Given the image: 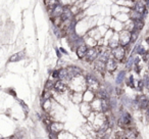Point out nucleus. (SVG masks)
<instances>
[{
    "mask_svg": "<svg viewBox=\"0 0 149 139\" xmlns=\"http://www.w3.org/2000/svg\"><path fill=\"white\" fill-rule=\"evenodd\" d=\"M109 105H110V108H116V106H118V98L110 97L109 98Z\"/></svg>",
    "mask_w": 149,
    "mask_h": 139,
    "instance_id": "bb28decb",
    "label": "nucleus"
},
{
    "mask_svg": "<svg viewBox=\"0 0 149 139\" xmlns=\"http://www.w3.org/2000/svg\"><path fill=\"white\" fill-rule=\"evenodd\" d=\"M49 136H50V139H57V135L54 134V133H49Z\"/></svg>",
    "mask_w": 149,
    "mask_h": 139,
    "instance_id": "c756f323",
    "label": "nucleus"
},
{
    "mask_svg": "<svg viewBox=\"0 0 149 139\" xmlns=\"http://www.w3.org/2000/svg\"><path fill=\"white\" fill-rule=\"evenodd\" d=\"M59 80L62 82H70V78L68 76V72L66 68H61L59 70Z\"/></svg>",
    "mask_w": 149,
    "mask_h": 139,
    "instance_id": "a211bd4d",
    "label": "nucleus"
},
{
    "mask_svg": "<svg viewBox=\"0 0 149 139\" xmlns=\"http://www.w3.org/2000/svg\"><path fill=\"white\" fill-rule=\"evenodd\" d=\"M86 84H87L88 89L95 92V93L99 90V88H100L98 79H96V78L92 75H89L86 77Z\"/></svg>",
    "mask_w": 149,
    "mask_h": 139,
    "instance_id": "7ed1b4c3",
    "label": "nucleus"
},
{
    "mask_svg": "<svg viewBox=\"0 0 149 139\" xmlns=\"http://www.w3.org/2000/svg\"><path fill=\"white\" fill-rule=\"evenodd\" d=\"M49 128H50V132L57 135L58 133H60V132L63 131L64 125L60 122H52V124L50 125Z\"/></svg>",
    "mask_w": 149,
    "mask_h": 139,
    "instance_id": "6e6552de",
    "label": "nucleus"
},
{
    "mask_svg": "<svg viewBox=\"0 0 149 139\" xmlns=\"http://www.w3.org/2000/svg\"><path fill=\"white\" fill-rule=\"evenodd\" d=\"M80 110L81 112L83 114V116L85 117H89L90 116V112H91V105L87 103V102H84L80 105Z\"/></svg>",
    "mask_w": 149,
    "mask_h": 139,
    "instance_id": "dca6fc26",
    "label": "nucleus"
},
{
    "mask_svg": "<svg viewBox=\"0 0 149 139\" xmlns=\"http://www.w3.org/2000/svg\"><path fill=\"white\" fill-rule=\"evenodd\" d=\"M111 56L116 60V61H124V59L127 56V51L124 47L118 46V47L114 48L111 50Z\"/></svg>",
    "mask_w": 149,
    "mask_h": 139,
    "instance_id": "20e7f679",
    "label": "nucleus"
},
{
    "mask_svg": "<svg viewBox=\"0 0 149 139\" xmlns=\"http://www.w3.org/2000/svg\"><path fill=\"white\" fill-rule=\"evenodd\" d=\"M88 49H89V47L86 45V43L82 44L81 46H79V47L76 49V53H77L78 57H79V58H84V57H85L86 54H87Z\"/></svg>",
    "mask_w": 149,
    "mask_h": 139,
    "instance_id": "1a4fd4ad",
    "label": "nucleus"
},
{
    "mask_svg": "<svg viewBox=\"0 0 149 139\" xmlns=\"http://www.w3.org/2000/svg\"><path fill=\"white\" fill-rule=\"evenodd\" d=\"M118 61H116L112 56H110L109 59H108L105 64V71L107 72V73H113L116 68H118Z\"/></svg>",
    "mask_w": 149,
    "mask_h": 139,
    "instance_id": "423d86ee",
    "label": "nucleus"
},
{
    "mask_svg": "<svg viewBox=\"0 0 149 139\" xmlns=\"http://www.w3.org/2000/svg\"><path fill=\"white\" fill-rule=\"evenodd\" d=\"M70 87H72V90H74V92H81V90H85L86 86H87L86 79L84 80L81 77V75L70 79Z\"/></svg>",
    "mask_w": 149,
    "mask_h": 139,
    "instance_id": "f257e3e1",
    "label": "nucleus"
},
{
    "mask_svg": "<svg viewBox=\"0 0 149 139\" xmlns=\"http://www.w3.org/2000/svg\"><path fill=\"white\" fill-rule=\"evenodd\" d=\"M25 58V52L21 51V52H17L15 54H13L9 58V61L10 62H17V61H21Z\"/></svg>",
    "mask_w": 149,
    "mask_h": 139,
    "instance_id": "f3484780",
    "label": "nucleus"
},
{
    "mask_svg": "<svg viewBox=\"0 0 149 139\" xmlns=\"http://www.w3.org/2000/svg\"><path fill=\"white\" fill-rule=\"evenodd\" d=\"M147 68H148V72H149V61L147 62Z\"/></svg>",
    "mask_w": 149,
    "mask_h": 139,
    "instance_id": "473e14b6",
    "label": "nucleus"
},
{
    "mask_svg": "<svg viewBox=\"0 0 149 139\" xmlns=\"http://www.w3.org/2000/svg\"><path fill=\"white\" fill-rule=\"evenodd\" d=\"M53 89L55 90L56 92H59V93H61V92H64L66 90V84L64 83V82L60 81V80H58V81H55V83H54V86H53Z\"/></svg>",
    "mask_w": 149,
    "mask_h": 139,
    "instance_id": "4468645a",
    "label": "nucleus"
},
{
    "mask_svg": "<svg viewBox=\"0 0 149 139\" xmlns=\"http://www.w3.org/2000/svg\"><path fill=\"white\" fill-rule=\"evenodd\" d=\"M126 76H127V72L125 71V70L118 72V75H116V86H120L123 83H124V81H126Z\"/></svg>",
    "mask_w": 149,
    "mask_h": 139,
    "instance_id": "9b49d317",
    "label": "nucleus"
},
{
    "mask_svg": "<svg viewBox=\"0 0 149 139\" xmlns=\"http://www.w3.org/2000/svg\"><path fill=\"white\" fill-rule=\"evenodd\" d=\"M124 137L127 139H140L139 138V132L135 128H128L124 130Z\"/></svg>",
    "mask_w": 149,
    "mask_h": 139,
    "instance_id": "0eeeda50",
    "label": "nucleus"
},
{
    "mask_svg": "<svg viewBox=\"0 0 149 139\" xmlns=\"http://www.w3.org/2000/svg\"><path fill=\"white\" fill-rule=\"evenodd\" d=\"M120 139H127L126 137H123V138H120Z\"/></svg>",
    "mask_w": 149,
    "mask_h": 139,
    "instance_id": "72a5a7b5",
    "label": "nucleus"
},
{
    "mask_svg": "<svg viewBox=\"0 0 149 139\" xmlns=\"http://www.w3.org/2000/svg\"><path fill=\"white\" fill-rule=\"evenodd\" d=\"M56 52H57L58 58H60V57H61V56H60V52H59V50H58V49H56Z\"/></svg>",
    "mask_w": 149,
    "mask_h": 139,
    "instance_id": "7c9ffc66",
    "label": "nucleus"
},
{
    "mask_svg": "<svg viewBox=\"0 0 149 139\" xmlns=\"http://www.w3.org/2000/svg\"><path fill=\"white\" fill-rule=\"evenodd\" d=\"M118 40H120V46L126 48L128 46L132 45L131 44V32L127 30H122L118 34Z\"/></svg>",
    "mask_w": 149,
    "mask_h": 139,
    "instance_id": "f03ea898",
    "label": "nucleus"
},
{
    "mask_svg": "<svg viewBox=\"0 0 149 139\" xmlns=\"http://www.w3.org/2000/svg\"><path fill=\"white\" fill-rule=\"evenodd\" d=\"M60 50H61V51H62V52H63V53H64V54H68V52H66V51H65V50H64V49H63V48H60Z\"/></svg>",
    "mask_w": 149,
    "mask_h": 139,
    "instance_id": "2f4dec72",
    "label": "nucleus"
},
{
    "mask_svg": "<svg viewBox=\"0 0 149 139\" xmlns=\"http://www.w3.org/2000/svg\"><path fill=\"white\" fill-rule=\"evenodd\" d=\"M126 85L132 89L136 88V80L134 78V75H130L128 78H126Z\"/></svg>",
    "mask_w": 149,
    "mask_h": 139,
    "instance_id": "aec40b11",
    "label": "nucleus"
},
{
    "mask_svg": "<svg viewBox=\"0 0 149 139\" xmlns=\"http://www.w3.org/2000/svg\"><path fill=\"white\" fill-rule=\"evenodd\" d=\"M100 53V48L98 47H90L87 51V54H86L85 58L87 61H95L98 58Z\"/></svg>",
    "mask_w": 149,
    "mask_h": 139,
    "instance_id": "39448f33",
    "label": "nucleus"
},
{
    "mask_svg": "<svg viewBox=\"0 0 149 139\" xmlns=\"http://www.w3.org/2000/svg\"><path fill=\"white\" fill-rule=\"evenodd\" d=\"M50 96H51V94H50V91H47V90H44L43 95H42L43 99H44V100H48V99L50 98Z\"/></svg>",
    "mask_w": 149,
    "mask_h": 139,
    "instance_id": "c85d7f7f",
    "label": "nucleus"
},
{
    "mask_svg": "<svg viewBox=\"0 0 149 139\" xmlns=\"http://www.w3.org/2000/svg\"><path fill=\"white\" fill-rule=\"evenodd\" d=\"M145 26V21H136L134 22V31L141 32Z\"/></svg>",
    "mask_w": 149,
    "mask_h": 139,
    "instance_id": "b1692460",
    "label": "nucleus"
},
{
    "mask_svg": "<svg viewBox=\"0 0 149 139\" xmlns=\"http://www.w3.org/2000/svg\"><path fill=\"white\" fill-rule=\"evenodd\" d=\"M123 106H127V108H132L133 106V98H130L129 96H122L120 98Z\"/></svg>",
    "mask_w": 149,
    "mask_h": 139,
    "instance_id": "6ab92c4d",
    "label": "nucleus"
},
{
    "mask_svg": "<svg viewBox=\"0 0 149 139\" xmlns=\"http://www.w3.org/2000/svg\"><path fill=\"white\" fill-rule=\"evenodd\" d=\"M114 92H116V96H118V97H120V96H122L123 93H124V90H123L120 86H116V87L114 88Z\"/></svg>",
    "mask_w": 149,
    "mask_h": 139,
    "instance_id": "cd10ccee",
    "label": "nucleus"
},
{
    "mask_svg": "<svg viewBox=\"0 0 149 139\" xmlns=\"http://www.w3.org/2000/svg\"><path fill=\"white\" fill-rule=\"evenodd\" d=\"M42 108H43L45 112H49L50 110H51L52 104H51V101H50V99L44 100V101H43V105H42Z\"/></svg>",
    "mask_w": 149,
    "mask_h": 139,
    "instance_id": "393cba45",
    "label": "nucleus"
},
{
    "mask_svg": "<svg viewBox=\"0 0 149 139\" xmlns=\"http://www.w3.org/2000/svg\"><path fill=\"white\" fill-rule=\"evenodd\" d=\"M63 10H64V6L61 4H58L54 7V9L51 11V15L52 17H61L63 15Z\"/></svg>",
    "mask_w": 149,
    "mask_h": 139,
    "instance_id": "9d476101",
    "label": "nucleus"
},
{
    "mask_svg": "<svg viewBox=\"0 0 149 139\" xmlns=\"http://www.w3.org/2000/svg\"><path fill=\"white\" fill-rule=\"evenodd\" d=\"M96 98V95H95V92L91 91V90H86L85 93L83 95V99L85 102H92L94 99Z\"/></svg>",
    "mask_w": 149,
    "mask_h": 139,
    "instance_id": "2eb2a0df",
    "label": "nucleus"
},
{
    "mask_svg": "<svg viewBox=\"0 0 149 139\" xmlns=\"http://www.w3.org/2000/svg\"><path fill=\"white\" fill-rule=\"evenodd\" d=\"M72 100L74 103H81V101L83 100V94L81 92H74L72 95Z\"/></svg>",
    "mask_w": 149,
    "mask_h": 139,
    "instance_id": "4be33fe9",
    "label": "nucleus"
},
{
    "mask_svg": "<svg viewBox=\"0 0 149 139\" xmlns=\"http://www.w3.org/2000/svg\"><path fill=\"white\" fill-rule=\"evenodd\" d=\"M139 36H140V32L138 31H133L131 32V44H135L138 40Z\"/></svg>",
    "mask_w": 149,
    "mask_h": 139,
    "instance_id": "a878e982",
    "label": "nucleus"
},
{
    "mask_svg": "<svg viewBox=\"0 0 149 139\" xmlns=\"http://www.w3.org/2000/svg\"><path fill=\"white\" fill-rule=\"evenodd\" d=\"M134 58L135 55H130L128 58H127V61L125 64V68H126L127 71H131L134 66Z\"/></svg>",
    "mask_w": 149,
    "mask_h": 139,
    "instance_id": "412c9836",
    "label": "nucleus"
},
{
    "mask_svg": "<svg viewBox=\"0 0 149 139\" xmlns=\"http://www.w3.org/2000/svg\"><path fill=\"white\" fill-rule=\"evenodd\" d=\"M95 68L99 73H103V72H105V64L102 62V61H100V60H98V59L95 60Z\"/></svg>",
    "mask_w": 149,
    "mask_h": 139,
    "instance_id": "5701e85b",
    "label": "nucleus"
},
{
    "mask_svg": "<svg viewBox=\"0 0 149 139\" xmlns=\"http://www.w3.org/2000/svg\"><path fill=\"white\" fill-rule=\"evenodd\" d=\"M66 70H68V76H70V79L81 75V70H80L79 68H77V66H68Z\"/></svg>",
    "mask_w": 149,
    "mask_h": 139,
    "instance_id": "ddd939ff",
    "label": "nucleus"
},
{
    "mask_svg": "<svg viewBox=\"0 0 149 139\" xmlns=\"http://www.w3.org/2000/svg\"><path fill=\"white\" fill-rule=\"evenodd\" d=\"M129 17H130V20H131V21H133V22L145 21L144 17H143V15H141V13H137V11L133 10V9H131V10L129 11Z\"/></svg>",
    "mask_w": 149,
    "mask_h": 139,
    "instance_id": "f8f14e48",
    "label": "nucleus"
}]
</instances>
